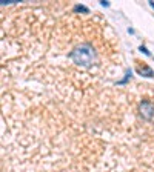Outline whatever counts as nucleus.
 <instances>
[{"mask_svg": "<svg viewBox=\"0 0 154 172\" xmlns=\"http://www.w3.org/2000/svg\"><path fill=\"white\" fill-rule=\"evenodd\" d=\"M69 57H71V60H72L75 65L85 66V68H86V66H91V65L96 62V59H97L94 48H93L91 45H86V43L74 48V49L71 51Z\"/></svg>", "mask_w": 154, "mask_h": 172, "instance_id": "1", "label": "nucleus"}, {"mask_svg": "<svg viewBox=\"0 0 154 172\" xmlns=\"http://www.w3.org/2000/svg\"><path fill=\"white\" fill-rule=\"evenodd\" d=\"M140 114H142V117L143 118H146V120H151V118L154 117V103H151V101H148V100H145V101H142L140 103Z\"/></svg>", "mask_w": 154, "mask_h": 172, "instance_id": "2", "label": "nucleus"}, {"mask_svg": "<svg viewBox=\"0 0 154 172\" xmlns=\"http://www.w3.org/2000/svg\"><path fill=\"white\" fill-rule=\"evenodd\" d=\"M137 72H139V74H142V75L145 74L146 77H152V75H154L152 69L148 68V66H143V68H137Z\"/></svg>", "mask_w": 154, "mask_h": 172, "instance_id": "3", "label": "nucleus"}, {"mask_svg": "<svg viewBox=\"0 0 154 172\" xmlns=\"http://www.w3.org/2000/svg\"><path fill=\"white\" fill-rule=\"evenodd\" d=\"M74 11H82V12H88V8H86V6H82V5H75V6H74Z\"/></svg>", "mask_w": 154, "mask_h": 172, "instance_id": "4", "label": "nucleus"}, {"mask_svg": "<svg viewBox=\"0 0 154 172\" xmlns=\"http://www.w3.org/2000/svg\"><path fill=\"white\" fill-rule=\"evenodd\" d=\"M139 51H142V52H143V54H145V56H151V54H149V51H148V49H146L145 46H142V45H140V46H139Z\"/></svg>", "mask_w": 154, "mask_h": 172, "instance_id": "5", "label": "nucleus"}, {"mask_svg": "<svg viewBox=\"0 0 154 172\" xmlns=\"http://www.w3.org/2000/svg\"><path fill=\"white\" fill-rule=\"evenodd\" d=\"M100 5H102V6H109V3H108V2H105V0H102Z\"/></svg>", "mask_w": 154, "mask_h": 172, "instance_id": "6", "label": "nucleus"}, {"mask_svg": "<svg viewBox=\"0 0 154 172\" xmlns=\"http://www.w3.org/2000/svg\"><path fill=\"white\" fill-rule=\"evenodd\" d=\"M149 5H151V6H152V8H154V2H149Z\"/></svg>", "mask_w": 154, "mask_h": 172, "instance_id": "7", "label": "nucleus"}]
</instances>
